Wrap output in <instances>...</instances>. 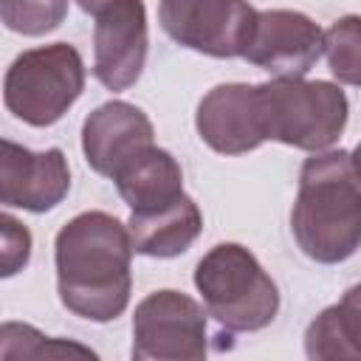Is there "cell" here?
Listing matches in <instances>:
<instances>
[{
    "label": "cell",
    "mask_w": 361,
    "mask_h": 361,
    "mask_svg": "<svg viewBox=\"0 0 361 361\" xmlns=\"http://www.w3.org/2000/svg\"><path fill=\"white\" fill-rule=\"evenodd\" d=\"M158 23L180 48L234 59L251 42L257 8L248 0H158Z\"/></svg>",
    "instance_id": "obj_6"
},
{
    "label": "cell",
    "mask_w": 361,
    "mask_h": 361,
    "mask_svg": "<svg viewBox=\"0 0 361 361\" xmlns=\"http://www.w3.org/2000/svg\"><path fill=\"white\" fill-rule=\"evenodd\" d=\"M130 212H152L183 195V169L169 149L147 147L113 178Z\"/></svg>",
    "instance_id": "obj_14"
},
{
    "label": "cell",
    "mask_w": 361,
    "mask_h": 361,
    "mask_svg": "<svg viewBox=\"0 0 361 361\" xmlns=\"http://www.w3.org/2000/svg\"><path fill=\"white\" fill-rule=\"evenodd\" d=\"M155 127L149 116L130 102H104L82 124V152L96 175L116 178V172L138 152L152 147Z\"/></svg>",
    "instance_id": "obj_12"
},
{
    "label": "cell",
    "mask_w": 361,
    "mask_h": 361,
    "mask_svg": "<svg viewBox=\"0 0 361 361\" xmlns=\"http://www.w3.org/2000/svg\"><path fill=\"white\" fill-rule=\"evenodd\" d=\"M350 155H353V166H355V175H358V180H361V141L355 144V149H353Z\"/></svg>",
    "instance_id": "obj_21"
},
{
    "label": "cell",
    "mask_w": 361,
    "mask_h": 361,
    "mask_svg": "<svg viewBox=\"0 0 361 361\" xmlns=\"http://www.w3.org/2000/svg\"><path fill=\"white\" fill-rule=\"evenodd\" d=\"M197 135L220 155H243L265 144L257 85L228 82L212 87L195 113Z\"/></svg>",
    "instance_id": "obj_11"
},
{
    "label": "cell",
    "mask_w": 361,
    "mask_h": 361,
    "mask_svg": "<svg viewBox=\"0 0 361 361\" xmlns=\"http://www.w3.org/2000/svg\"><path fill=\"white\" fill-rule=\"evenodd\" d=\"M290 231L302 254L322 265L361 248V180L347 149H322L302 164Z\"/></svg>",
    "instance_id": "obj_2"
},
{
    "label": "cell",
    "mask_w": 361,
    "mask_h": 361,
    "mask_svg": "<svg viewBox=\"0 0 361 361\" xmlns=\"http://www.w3.org/2000/svg\"><path fill=\"white\" fill-rule=\"evenodd\" d=\"M206 307L180 290H155L133 313L135 361H197L206 355Z\"/></svg>",
    "instance_id": "obj_7"
},
{
    "label": "cell",
    "mask_w": 361,
    "mask_h": 361,
    "mask_svg": "<svg viewBox=\"0 0 361 361\" xmlns=\"http://www.w3.org/2000/svg\"><path fill=\"white\" fill-rule=\"evenodd\" d=\"M0 231H3V276H14L17 271H23L28 265L31 257V231L14 220L11 214L0 217Z\"/></svg>",
    "instance_id": "obj_19"
},
{
    "label": "cell",
    "mask_w": 361,
    "mask_h": 361,
    "mask_svg": "<svg viewBox=\"0 0 361 361\" xmlns=\"http://www.w3.org/2000/svg\"><path fill=\"white\" fill-rule=\"evenodd\" d=\"M262 130L268 141H279L305 152L330 149L347 127L350 102L333 82L305 76H274L257 85Z\"/></svg>",
    "instance_id": "obj_4"
},
{
    "label": "cell",
    "mask_w": 361,
    "mask_h": 361,
    "mask_svg": "<svg viewBox=\"0 0 361 361\" xmlns=\"http://www.w3.org/2000/svg\"><path fill=\"white\" fill-rule=\"evenodd\" d=\"M324 54V31L302 11H257L251 42L243 54L251 65L274 76H305Z\"/></svg>",
    "instance_id": "obj_9"
},
{
    "label": "cell",
    "mask_w": 361,
    "mask_h": 361,
    "mask_svg": "<svg viewBox=\"0 0 361 361\" xmlns=\"http://www.w3.org/2000/svg\"><path fill=\"white\" fill-rule=\"evenodd\" d=\"M79 3V8L82 11H87V14H99V11H104L107 6H113V3H118V0H76Z\"/></svg>",
    "instance_id": "obj_20"
},
{
    "label": "cell",
    "mask_w": 361,
    "mask_h": 361,
    "mask_svg": "<svg viewBox=\"0 0 361 361\" xmlns=\"http://www.w3.org/2000/svg\"><path fill=\"white\" fill-rule=\"evenodd\" d=\"M0 17L8 31L42 37L62 25L68 17V0H0Z\"/></svg>",
    "instance_id": "obj_18"
},
{
    "label": "cell",
    "mask_w": 361,
    "mask_h": 361,
    "mask_svg": "<svg viewBox=\"0 0 361 361\" xmlns=\"http://www.w3.org/2000/svg\"><path fill=\"white\" fill-rule=\"evenodd\" d=\"M71 189L68 158L59 147L31 152L8 138L0 141V203L34 214L51 212Z\"/></svg>",
    "instance_id": "obj_10"
},
{
    "label": "cell",
    "mask_w": 361,
    "mask_h": 361,
    "mask_svg": "<svg viewBox=\"0 0 361 361\" xmlns=\"http://www.w3.org/2000/svg\"><path fill=\"white\" fill-rule=\"evenodd\" d=\"M195 288L206 313L231 333L268 327L279 313V288L240 243L209 248L195 265Z\"/></svg>",
    "instance_id": "obj_3"
},
{
    "label": "cell",
    "mask_w": 361,
    "mask_h": 361,
    "mask_svg": "<svg viewBox=\"0 0 361 361\" xmlns=\"http://www.w3.org/2000/svg\"><path fill=\"white\" fill-rule=\"evenodd\" d=\"M147 8L141 0H118L93 23V76L113 93L133 87L147 65Z\"/></svg>",
    "instance_id": "obj_8"
},
{
    "label": "cell",
    "mask_w": 361,
    "mask_h": 361,
    "mask_svg": "<svg viewBox=\"0 0 361 361\" xmlns=\"http://www.w3.org/2000/svg\"><path fill=\"white\" fill-rule=\"evenodd\" d=\"M324 56L341 85L361 87V14L338 17L324 31Z\"/></svg>",
    "instance_id": "obj_16"
},
{
    "label": "cell",
    "mask_w": 361,
    "mask_h": 361,
    "mask_svg": "<svg viewBox=\"0 0 361 361\" xmlns=\"http://www.w3.org/2000/svg\"><path fill=\"white\" fill-rule=\"evenodd\" d=\"M0 355L3 358H59V355H93V350L73 344V341H59V338H48L39 330H34L31 324H20V322H6L0 327Z\"/></svg>",
    "instance_id": "obj_17"
},
{
    "label": "cell",
    "mask_w": 361,
    "mask_h": 361,
    "mask_svg": "<svg viewBox=\"0 0 361 361\" xmlns=\"http://www.w3.org/2000/svg\"><path fill=\"white\" fill-rule=\"evenodd\" d=\"M135 254L172 259L192 248V243L203 231V214L197 203L183 192L178 200L152 209V212H133L127 220Z\"/></svg>",
    "instance_id": "obj_13"
},
{
    "label": "cell",
    "mask_w": 361,
    "mask_h": 361,
    "mask_svg": "<svg viewBox=\"0 0 361 361\" xmlns=\"http://www.w3.org/2000/svg\"><path fill=\"white\" fill-rule=\"evenodd\" d=\"M85 90L82 54L68 42L23 51L6 71V110L31 127L56 124Z\"/></svg>",
    "instance_id": "obj_5"
},
{
    "label": "cell",
    "mask_w": 361,
    "mask_h": 361,
    "mask_svg": "<svg viewBox=\"0 0 361 361\" xmlns=\"http://www.w3.org/2000/svg\"><path fill=\"white\" fill-rule=\"evenodd\" d=\"M130 228L107 212H82L71 217L54 240L56 293L79 319L113 322L130 305Z\"/></svg>",
    "instance_id": "obj_1"
},
{
    "label": "cell",
    "mask_w": 361,
    "mask_h": 361,
    "mask_svg": "<svg viewBox=\"0 0 361 361\" xmlns=\"http://www.w3.org/2000/svg\"><path fill=\"white\" fill-rule=\"evenodd\" d=\"M305 353L313 361H361V282L307 324Z\"/></svg>",
    "instance_id": "obj_15"
}]
</instances>
